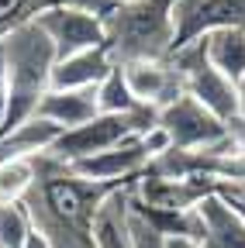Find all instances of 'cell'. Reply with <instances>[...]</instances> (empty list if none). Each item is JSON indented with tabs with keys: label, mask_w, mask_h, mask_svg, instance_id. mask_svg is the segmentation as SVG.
Returning <instances> with one entry per match:
<instances>
[{
	"label": "cell",
	"mask_w": 245,
	"mask_h": 248,
	"mask_svg": "<svg viewBox=\"0 0 245 248\" xmlns=\"http://www.w3.org/2000/svg\"><path fill=\"white\" fill-rule=\"evenodd\" d=\"M7 104H11V90H7V66H4V52H0V131L7 121Z\"/></svg>",
	"instance_id": "18"
},
{
	"label": "cell",
	"mask_w": 245,
	"mask_h": 248,
	"mask_svg": "<svg viewBox=\"0 0 245 248\" xmlns=\"http://www.w3.org/2000/svg\"><path fill=\"white\" fill-rule=\"evenodd\" d=\"M24 248H52V241L45 238V231H42V228H35L32 234H28V245H24Z\"/></svg>",
	"instance_id": "21"
},
{
	"label": "cell",
	"mask_w": 245,
	"mask_h": 248,
	"mask_svg": "<svg viewBox=\"0 0 245 248\" xmlns=\"http://www.w3.org/2000/svg\"><path fill=\"white\" fill-rule=\"evenodd\" d=\"M131 186H117L114 193H107V200L97 210L94 221V241L97 248H131V234H128V200H131Z\"/></svg>",
	"instance_id": "11"
},
{
	"label": "cell",
	"mask_w": 245,
	"mask_h": 248,
	"mask_svg": "<svg viewBox=\"0 0 245 248\" xmlns=\"http://www.w3.org/2000/svg\"><path fill=\"white\" fill-rule=\"evenodd\" d=\"M235 93H238V117H245V76L235 83Z\"/></svg>",
	"instance_id": "23"
},
{
	"label": "cell",
	"mask_w": 245,
	"mask_h": 248,
	"mask_svg": "<svg viewBox=\"0 0 245 248\" xmlns=\"http://www.w3.org/2000/svg\"><path fill=\"white\" fill-rule=\"evenodd\" d=\"M97 104H100V114H131V110H145V107H138V100L131 97L128 79H125V73H121V62L97 83Z\"/></svg>",
	"instance_id": "15"
},
{
	"label": "cell",
	"mask_w": 245,
	"mask_h": 248,
	"mask_svg": "<svg viewBox=\"0 0 245 248\" xmlns=\"http://www.w3.org/2000/svg\"><path fill=\"white\" fill-rule=\"evenodd\" d=\"M231 203H235V200H231ZM242 210H245V207H242Z\"/></svg>",
	"instance_id": "25"
},
{
	"label": "cell",
	"mask_w": 245,
	"mask_h": 248,
	"mask_svg": "<svg viewBox=\"0 0 245 248\" xmlns=\"http://www.w3.org/2000/svg\"><path fill=\"white\" fill-rule=\"evenodd\" d=\"M35 231V217L28 203H0V248H24Z\"/></svg>",
	"instance_id": "16"
},
{
	"label": "cell",
	"mask_w": 245,
	"mask_h": 248,
	"mask_svg": "<svg viewBox=\"0 0 245 248\" xmlns=\"http://www.w3.org/2000/svg\"><path fill=\"white\" fill-rule=\"evenodd\" d=\"M114 4H125V0H114Z\"/></svg>",
	"instance_id": "24"
},
{
	"label": "cell",
	"mask_w": 245,
	"mask_h": 248,
	"mask_svg": "<svg viewBox=\"0 0 245 248\" xmlns=\"http://www.w3.org/2000/svg\"><path fill=\"white\" fill-rule=\"evenodd\" d=\"M156 124V110H131V114H97L94 121L80 124L73 131H63V138L55 141L49 152V159L59 162H76L86 155H97L117 141H125L131 135H142Z\"/></svg>",
	"instance_id": "3"
},
{
	"label": "cell",
	"mask_w": 245,
	"mask_h": 248,
	"mask_svg": "<svg viewBox=\"0 0 245 248\" xmlns=\"http://www.w3.org/2000/svg\"><path fill=\"white\" fill-rule=\"evenodd\" d=\"M231 131H235V141H238V152L245 155V117H238V121L231 124Z\"/></svg>",
	"instance_id": "22"
},
{
	"label": "cell",
	"mask_w": 245,
	"mask_h": 248,
	"mask_svg": "<svg viewBox=\"0 0 245 248\" xmlns=\"http://www.w3.org/2000/svg\"><path fill=\"white\" fill-rule=\"evenodd\" d=\"M35 21L42 24V31L52 38L59 59H66L73 52L94 48L107 42V28H104V14L90 11L80 4H55L35 14Z\"/></svg>",
	"instance_id": "5"
},
{
	"label": "cell",
	"mask_w": 245,
	"mask_h": 248,
	"mask_svg": "<svg viewBox=\"0 0 245 248\" xmlns=\"http://www.w3.org/2000/svg\"><path fill=\"white\" fill-rule=\"evenodd\" d=\"M114 66H117V59H114L107 42L94 45V48H83V52H73V55L55 62L52 90H90V86H97Z\"/></svg>",
	"instance_id": "8"
},
{
	"label": "cell",
	"mask_w": 245,
	"mask_h": 248,
	"mask_svg": "<svg viewBox=\"0 0 245 248\" xmlns=\"http://www.w3.org/2000/svg\"><path fill=\"white\" fill-rule=\"evenodd\" d=\"M176 0H125L104 14L107 45L117 62L169 59L176 45Z\"/></svg>",
	"instance_id": "2"
},
{
	"label": "cell",
	"mask_w": 245,
	"mask_h": 248,
	"mask_svg": "<svg viewBox=\"0 0 245 248\" xmlns=\"http://www.w3.org/2000/svg\"><path fill=\"white\" fill-rule=\"evenodd\" d=\"M97 114H100L97 86H90V90H49L45 100L38 104V117L52 121L55 128H63V131L80 128V124L94 121Z\"/></svg>",
	"instance_id": "10"
},
{
	"label": "cell",
	"mask_w": 245,
	"mask_h": 248,
	"mask_svg": "<svg viewBox=\"0 0 245 248\" xmlns=\"http://www.w3.org/2000/svg\"><path fill=\"white\" fill-rule=\"evenodd\" d=\"M166 248H204L197 238H190V234H169L166 238Z\"/></svg>",
	"instance_id": "20"
},
{
	"label": "cell",
	"mask_w": 245,
	"mask_h": 248,
	"mask_svg": "<svg viewBox=\"0 0 245 248\" xmlns=\"http://www.w3.org/2000/svg\"><path fill=\"white\" fill-rule=\"evenodd\" d=\"M197 241L204 248H245V210L221 190H207L197 203Z\"/></svg>",
	"instance_id": "7"
},
{
	"label": "cell",
	"mask_w": 245,
	"mask_h": 248,
	"mask_svg": "<svg viewBox=\"0 0 245 248\" xmlns=\"http://www.w3.org/2000/svg\"><path fill=\"white\" fill-rule=\"evenodd\" d=\"M0 52H4L7 90H11L4 131H11L14 124H21V121L38 114V104L52 90V69L59 62V52H55L52 38L42 31V24L35 17L17 24V28H11L7 35L0 38Z\"/></svg>",
	"instance_id": "1"
},
{
	"label": "cell",
	"mask_w": 245,
	"mask_h": 248,
	"mask_svg": "<svg viewBox=\"0 0 245 248\" xmlns=\"http://www.w3.org/2000/svg\"><path fill=\"white\" fill-rule=\"evenodd\" d=\"M59 138H63V128H55L52 121L35 114L0 135V162L4 159H45Z\"/></svg>",
	"instance_id": "9"
},
{
	"label": "cell",
	"mask_w": 245,
	"mask_h": 248,
	"mask_svg": "<svg viewBox=\"0 0 245 248\" xmlns=\"http://www.w3.org/2000/svg\"><path fill=\"white\" fill-rule=\"evenodd\" d=\"M38 183V159H4L0 162V203H21Z\"/></svg>",
	"instance_id": "14"
},
{
	"label": "cell",
	"mask_w": 245,
	"mask_h": 248,
	"mask_svg": "<svg viewBox=\"0 0 245 248\" xmlns=\"http://www.w3.org/2000/svg\"><path fill=\"white\" fill-rule=\"evenodd\" d=\"M152 162L148 141H145V131L142 135H131L125 141H117L97 155H86V159H76V162H66L80 179H90V183H107V186H125V183H135Z\"/></svg>",
	"instance_id": "4"
},
{
	"label": "cell",
	"mask_w": 245,
	"mask_h": 248,
	"mask_svg": "<svg viewBox=\"0 0 245 248\" xmlns=\"http://www.w3.org/2000/svg\"><path fill=\"white\" fill-rule=\"evenodd\" d=\"M211 190H221L228 200H235L238 207H245V183H214Z\"/></svg>",
	"instance_id": "19"
},
{
	"label": "cell",
	"mask_w": 245,
	"mask_h": 248,
	"mask_svg": "<svg viewBox=\"0 0 245 248\" xmlns=\"http://www.w3.org/2000/svg\"><path fill=\"white\" fill-rule=\"evenodd\" d=\"M200 48L207 62L218 73H225L231 83L245 76V28H218L200 38Z\"/></svg>",
	"instance_id": "12"
},
{
	"label": "cell",
	"mask_w": 245,
	"mask_h": 248,
	"mask_svg": "<svg viewBox=\"0 0 245 248\" xmlns=\"http://www.w3.org/2000/svg\"><path fill=\"white\" fill-rule=\"evenodd\" d=\"M121 73L128 79L131 97L145 110H163L183 93V79L173 66V59H128L121 62Z\"/></svg>",
	"instance_id": "6"
},
{
	"label": "cell",
	"mask_w": 245,
	"mask_h": 248,
	"mask_svg": "<svg viewBox=\"0 0 245 248\" xmlns=\"http://www.w3.org/2000/svg\"><path fill=\"white\" fill-rule=\"evenodd\" d=\"M128 234H131V248H166L169 238L156 217L135 203V197L128 200Z\"/></svg>",
	"instance_id": "17"
},
{
	"label": "cell",
	"mask_w": 245,
	"mask_h": 248,
	"mask_svg": "<svg viewBox=\"0 0 245 248\" xmlns=\"http://www.w3.org/2000/svg\"><path fill=\"white\" fill-rule=\"evenodd\" d=\"M55 4H80V7H90V11L107 14L114 7V0H0V38H4L11 28L32 21L38 11L55 7Z\"/></svg>",
	"instance_id": "13"
}]
</instances>
